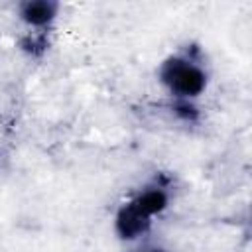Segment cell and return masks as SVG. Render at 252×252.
<instances>
[{
	"label": "cell",
	"instance_id": "cell-1",
	"mask_svg": "<svg viewBox=\"0 0 252 252\" xmlns=\"http://www.w3.org/2000/svg\"><path fill=\"white\" fill-rule=\"evenodd\" d=\"M167 207V193L161 187H148L142 193H138L130 203H126L116 217V230L120 238L132 240L142 236L150 224L152 219L161 213Z\"/></svg>",
	"mask_w": 252,
	"mask_h": 252
},
{
	"label": "cell",
	"instance_id": "cell-2",
	"mask_svg": "<svg viewBox=\"0 0 252 252\" xmlns=\"http://www.w3.org/2000/svg\"><path fill=\"white\" fill-rule=\"evenodd\" d=\"M161 83L179 98L189 100L193 96H199L205 91L207 75L205 71L187 57H171L161 65L159 71Z\"/></svg>",
	"mask_w": 252,
	"mask_h": 252
},
{
	"label": "cell",
	"instance_id": "cell-3",
	"mask_svg": "<svg viewBox=\"0 0 252 252\" xmlns=\"http://www.w3.org/2000/svg\"><path fill=\"white\" fill-rule=\"evenodd\" d=\"M57 14V4L47 2V0H35V2H26L20 8V16L26 24L33 28H43L47 26Z\"/></svg>",
	"mask_w": 252,
	"mask_h": 252
}]
</instances>
